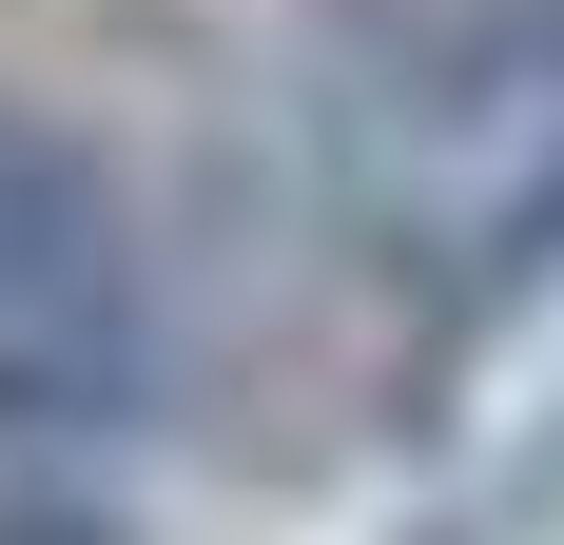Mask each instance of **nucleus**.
<instances>
[{"mask_svg": "<svg viewBox=\"0 0 564 545\" xmlns=\"http://www.w3.org/2000/svg\"><path fill=\"white\" fill-rule=\"evenodd\" d=\"M175 331H156V254L137 195L78 117L0 98V448H117L156 409Z\"/></svg>", "mask_w": 564, "mask_h": 545, "instance_id": "nucleus-1", "label": "nucleus"}, {"mask_svg": "<svg viewBox=\"0 0 564 545\" xmlns=\"http://www.w3.org/2000/svg\"><path fill=\"white\" fill-rule=\"evenodd\" d=\"M0 545H117V506H58L40 488V506H0Z\"/></svg>", "mask_w": 564, "mask_h": 545, "instance_id": "nucleus-2", "label": "nucleus"}]
</instances>
